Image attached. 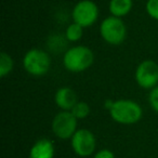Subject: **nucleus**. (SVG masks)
Returning <instances> with one entry per match:
<instances>
[{
	"instance_id": "obj_17",
	"label": "nucleus",
	"mask_w": 158,
	"mask_h": 158,
	"mask_svg": "<svg viewBox=\"0 0 158 158\" xmlns=\"http://www.w3.org/2000/svg\"><path fill=\"white\" fill-rule=\"evenodd\" d=\"M93 158H115V155L110 149H101L94 155Z\"/></svg>"
},
{
	"instance_id": "obj_16",
	"label": "nucleus",
	"mask_w": 158,
	"mask_h": 158,
	"mask_svg": "<svg viewBox=\"0 0 158 158\" xmlns=\"http://www.w3.org/2000/svg\"><path fill=\"white\" fill-rule=\"evenodd\" d=\"M148 102L149 105L152 106V108L156 113H158V86L151 90L148 95Z\"/></svg>"
},
{
	"instance_id": "obj_2",
	"label": "nucleus",
	"mask_w": 158,
	"mask_h": 158,
	"mask_svg": "<svg viewBox=\"0 0 158 158\" xmlns=\"http://www.w3.org/2000/svg\"><path fill=\"white\" fill-rule=\"evenodd\" d=\"M110 117L121 125H133L142 118V107L132 100H118L110 110Z\"/></svg>"
},
{
	"instance_id": "obj_13",
	"label": "nucleus",
	"mask_w": 158,
	"mask_h": 158,
	"mask_svg": "<svg viewBox=\"0 0 158 158\" xmlns=\"http://www.w3.org/2000/svg\"><path fill=\"white\" fill-rule=\"evenodd\" d=\"M13 69V60L8 53L1 52L0 54V77H6Z\"/></svg>"
},
{
	"instance_id": "obj_9",
	"label": "nucleus",
	"mask_w": 158,
	"mask_h": 158,
	"mask_svg": "<svg viewBox=\"0 0 158 158\" xmlns=\"http://www.w3.org/2000/svg\"><path fill=\"white\" fill-rule=\"evenodd\" d=\"M54 100L56 105L63 110H72L78 102L76 92L68 87L60 88L55 93Z\"/></svg>"
},
{
	"instance_id": "obj_18",
	"label": "nucleus",
	"mask_w": 158,
	"mask_h": 158,
	"mask_svg": "<svg viewBox=\"0 0 158 158\" xmlns=\"http://www.w3.org/2000/svg\"><path fill=\"white\" fill-rule=\"evenodd\" d=\"M113 105H114V101H112V100H106V101L104 102V107H105L108 112L112 110Z\"/></svg>"
},
{
	"instance_id": "obj_6",
	"label": "nucleus",
	"mask_w": 158,
	"mask_h": 158,
	"mask_svg": "<svg viewBox=\"0 0 158 158\" xmlns=\"http://www.w3.org/2000/svg\"><path fill=\"white\" fill-rule=\"evenodd\" d=\"M73 20L82 27H89L97 22L99 8L91 0H81L73 9Z\"/></svg>"
},
{
	"instance_id": "obj_15",
	"label": "nucleus",
	"mask_w": 158,
	"mask_h": 158,
	"mask_svg": "<svg viewBox=\"0 0 158 158\" xmlns=\"http://www.w3.org/2000/svg\"><path fill=\"white\" fill-rule=\"evenodd\" d=\"M146 12L152 19L158 21V0H148L146 2Z\"/></svg>"
},
{
	"instance_id": "obj_12",
	"label": "nucleus",
	"mask_w": 158,
	"mask_h": 158,
	"mask_svg": "<svg viewBox=\"0 0 158 158\" xmlns=\"http://www.w3.org/2000/svg\"><path fill=\"white\" fill-rule=\"evenodd\" d=\"M84 27L80 26L77 23H73V24L68 25V27L65 31V37L68 41H78V40L81 39L82 34H84V31H82Z\"/></svg>"
},
{
	"instance_id": "obj_4",
	"label": "nucleus",
	"mask_w": 158,
	"mask_h": 158,
	"mask_svg": "<svg viewBox=\"0 0 158 158\" xmlns=\"http://www.w3.org/2000/svg\"><path fill=\"white\" fill-rule=\"evenodd\" d=\"M23 66L28 74L33 76H42L48 73L51 66V59L44 50L31 49L24 55Z\"/></svg>"
},
{
	"instance_id": "obj_1",
	"label": "nucleus",
	"mask_w": 158,
	"mask_h": 158,
	"mask_svg": "<svg viewBox=\"0 0 158 158\" xmlns=\"http://www.w3.org/2000/svg\"><path fill=\"white\" fill-rule=\"evenodd\" d=\"M94 61L92 50L85 46H76L68 49L63 56L64 67L70 73H81L87 70Z\"/></svg>"
},
{
	"instance_id": "obj_8",
	"label": "nucleus",
	"mask_w": 158,
	"mask_h": 158,
	"mask_svg": "<svg viewBox=\"0 0 158 158\" xmlns=\"http://www.w3.org/2000/svg\"><path fill=\"white\" fill-rule=\"evenodd\" d=\"M95 136L88 129H78L72 138L73 149L80 157H88L92 155L95 151Z\"/></svg>"
},
{
	"instance_id": "obj_14",
	"label": "nucleus",
	"mask_w": 158,
	"mask_h": 158,
	"mask_svg": "<svg viewBox=\"0 0 158 158\" xmlns=\"http://www.w3.org/2000/svg\"><path fill=\"white\" fill-rule=\"evenodd\" d=\"M77 119H84L90 114V107L86 102H77L76 105L70 110Z\"/></svg>"
},
{
	"instance_id": "obj_10",
	"label": "nucleus",
	"mask_w": 158,
	"mask_h": 158,
	"mask_svg": "<svg viewBox=\"0 0 158 158\" xmlns=\"http://www.w3.org/2000/svg\"><path fill=\"white\" fill-rule=\"evenodd\" d=\"M54 145L48 139H40L31 146L29 158H53Z\"/></svg>"
},
{
	"instance_id": "obj_5",
	"label": "nucleus",
	"mask_w": 158,
	"mask_h": 158,
	"mask_svg": "<svg viewBox=\"0 0 158 158\" xmlns=\"http://www.w3.org/2000/svg\"><path fill=\"white\" fill-rule=\"evenodd\" d=\"M52 131L61 140L72 139L77 131V118L70 110L57 113L52 120Z\"/></svg>"
},
{
	"instance_id": "obj_11",
	"label": "nucleus",
	"mask_w": 158,
	"mask_h": 158,
	"mask_svg": "<svg viewBox=\"0 0 158 158\" xmlns=\"http://www.w3.org/2000/svg\"><path fill=\"white\" fill-rule=\"evenodd\" d=\"M108 9L113 16L123 18L131 11L132 0H110Z\"/></svg>"
},
{
	"instance_id": "obj_7",
	"label": "nucleus",
	"mask_w": 158,
	"mask_h": 158,
	"mask_svg": "<svg viewBox=\"0 0 158 158\" xmlns=\"http://www.w3.org/2000/svg\"><path fill=\"white\" fill-rule=\"evenodd\" d=\"M135 81L143 89H153L158 84V64L152 60L141 62L135 69Z\"/></svg>"
},
{
	"instance_id": "obj_3",
	"label": "nucleus",
	"mask_w": 158,
	"mask_h": 158,
	"mask_svg": "<svg viewBox=\"0 0 158 158\" xmlns=\"http://www.w3.org/2000/svg\"><path fill=\"white\" fill-rule=\"evenodd\" d=\"M100 34L107 44L118 46L123 44L127 36V27L120 18L108 16L100 26Z\"/></svg>"
}]
</instances>
